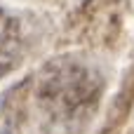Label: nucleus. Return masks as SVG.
<instances>
[{"mask_svg": "<svg viewBox=\"0 0 134 134\" xmlns=\"http://www.w3.org/2000/svg\"><path fill=\"white\" fill-rule=\"evenodd\" d=\"M99 80L80 64L61 61L52 66L38 90V101L52 125L68 130L82 122L94 108Z\"/></svg>", "mask_w": 134, "mask_h": 134, "instance_id": "f257e3e1", "label": "nucleus"}, {"mask_svg": "<svg viewBox=\"0 0 134 134\" xmlns=\"http://www.w3.org/2000/svg\"><path fill=\"white\" fill-rule=\"evenodd\" d=\"M21 49L24 40L19 21L0 9V78H5L16 68V64L21 61Z\"/></svg>", "mask_w": 134, "mask_h": 134, "instance_id": "f03ea898", "label": "nucleus"}]
</instances>
